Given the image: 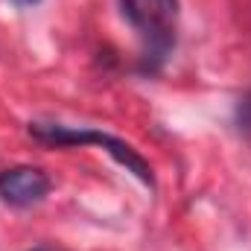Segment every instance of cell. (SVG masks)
<instances>
[{"label":"cell","instance_id":"obj_1","mask_svg":"<svg viewBox=\"0 0 251 251\" xmlns=\"http://www.w3.org/2000/svg\"><path fill=\"white\" fill-rule=\"evenodd\" d=\"M126 21L140 32L146 56L164 59L176 44L178 0H123Z\"/></svg>","mask_w":251,"mask_h":251},{"label":"cell","instance_id":"obj_2","mask_svg":"<svg viewBox=\"0 0 251 251\" xmlns=\"http://www.w3.org/2000/svg\"><path fill=\"white\" fill-rule=\"evenodd\" d=\"M29 131L38 137V140H44V143H59V146H76V143H97V146H102L120 167H126L128 173H134L143 184H155V178H152V170H149V164L128 146L123 143L120 137H111V134H105V131H94V128H67V126H56V123H32L29 126Z\"/></svg>","mask_w":251,"mask_h":251},{"label":"cell","instance_id":"obj_3","mask_svg":"<svg viewBox=\"0 0 251 251\" xmlns=\"http://www.w3.org/2000/svg\"><path fill=\"white\" fill-rule=\"evenodd\" d=\"M47 193H50V178L38 167H12L0 173V199L15 207L35 204Z\"/></svg>","mask_w":251,"mask_h":251},{"label":"cell","instance_id":"obj_4","mask_svg":"<svg viewBox=\"0 0 251 251\" xmlns=\"http://www.w3.org/2000/svg\"><path fill=\"white\" fill-rule=\"evenodd\" d=\"M18 3H35V0H18Z\"/></svg>","mask_w":251,"mask_h":251}]
</instances>
